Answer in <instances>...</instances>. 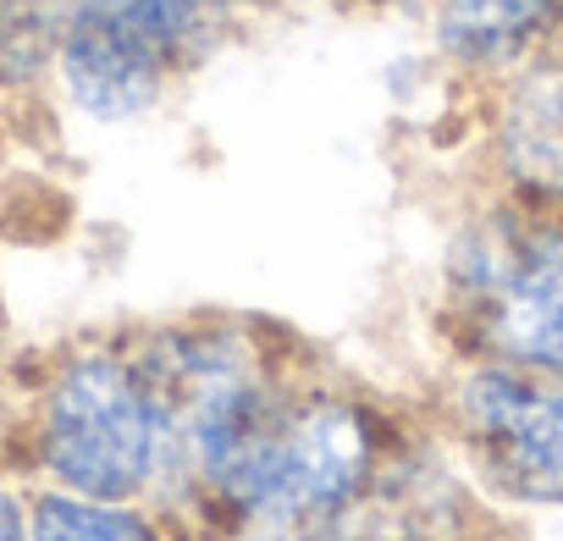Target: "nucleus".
I'll list each match as a JSON object with an SVG mask.
<instances>
[{
	"label": "nucleus",
	"mask_w": 563,
	"mask_h": 541,
	"mask_svg": "<svg viewBox=\"0 0 563 541\" xmlns=\"http://www.w3.org/2000/svg\"><path fill=\"white\" fill-rule=\"evenodd\" d=\"M40 459L62 492L95 503L139 497L172 464V420L155 376L122 354H78L45 387Z\"/></svg>",
	"instance_id": "nucleus-1"
},
{
	"label": "nucleus",
	"mask_w": 563,
	"mask_h": 541,
	"mask_svg": "<svg viewBox=\"0 0 563 541\" xmlns=\"http://www.w3.org/2000/svg\"><path fill=\"white\" fill-rule=\"evenodd\" d=\"M453 294L503 365L563 382V227L547 216H492L453 260Z\"/></svg>",
	"instance_id": "nucleus-2"
},
{
	"label": "nucleus",
	"mask_w": 563,
	"mask_h": 541,
	"mask_svg": "<svg viewBox=\"0 0 563 541\" xmlns=\"http://www.w3.org/2000/svg\"><path fill=\"white\" fill-rule=\"evenodd\" d=\"M459 437L481 475L525 503H563V387L536 371H475L459 398Z\"/></svg>",
	"instance_id": "nucleus-3"
},
{
	"label": "nucleus",
	"mask_w": 563,
	"mask_h": 541,
	"mask_svg": "<svg viewBox=\"0 0 563 541\" xmlns=\"http://www.w3.org/2000/svg\"><path fill=\"white\" fill-rule=\"evenodd\" d=\"M172 62L139 34L122 7H73L62 12L56 40V84L67 106L89 122H139L172 89Z\"/></svg>",
	"instance_id": "nucleus-4"
},
{
	"label": "nucleus",
	"mask_w": 563,
	"mask_h": 541,
	"mask_svg": "<svg viewBox=\"0 0 563 541\" xmlns=\"http://www.w3.org/2000/svg\"><path fill=\"white\" fill-rule=\"evenodd\" d=\"M492 161L525 205L563 210V40L503 73L492 106Z\"/></svg>",
	"instance_id": "nucleus-5"
},
{
	"label": "nucleus",
	"mask_w": 563,
	"mask_h": 541,
	"mask_svg": "<svg viewBox=\"0 0 563 541\" xmlns=\"http://www.w3.org/2000/svg\"><path fill=\"white\" fill-rule=\"evenodd\" d=\"M431 40L459 73L503 78L563 40V0H437Z\"/></svg>",
	"instance_id": "nucleus-6"
},
{
	"label": "nucleus",
	"mask_w": 563,
	"mask_h": 541,
	"mask_svg": "<svg viewBox=\"0 0 563 541\" xmlns=\"http://www.w3.org/2000/svg\"><path fill=\"white\" fill-rule=\"evenodd\" d=\"M122 12L172 62V73L199 67L232 34V0H128Z\"/></svg>",
	"instance_id": "nucleus-7"
},
{
	"label": "nucleus",
	"mask_w": 563,
	"mask_h": 541,
	"mask_svg": "<svg viewBox=\"0 0 563 541\" xmlns=\"http://www.w3.org/2000/svg\"><path fill=\"white\" fill-rule=\"evenodd\" d=\"M29 541H161L122 503H95L78 492H51L29 508Z\"/></svg>",
	"instance_id": "nucleus-8"
},
{
	"label": "nucleus",
	"mask_w": 563,
	"mask_h": 541,
	"mask_svg": "<svg viewBox=\"0 0 563 541\" xmlns=\"http://www.w3.org/2000/svg\"><path fill=\"white\" fill-rule=\"evenodd\" d=\"M0 541H29V519L18 514V503L0 492Z\"/></svg>",
	"instance_id": "nucleus-9"
},
{
	"label": "nucleus",
	"mask_w": 563,
	"mask_h": 541,
	"mask_svg": "<svg viewBox=\"0 0 563 541\" xmlns=\"http://www.w3.org/2000/svg\"><path fill=\"white\" fill-rule=\"evenodd\" d=\"M78 7H128V0H78Z\"/></svg>",
	"instance_id": "nucleus-10"
}]
</instances>
